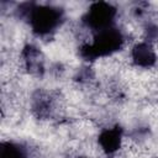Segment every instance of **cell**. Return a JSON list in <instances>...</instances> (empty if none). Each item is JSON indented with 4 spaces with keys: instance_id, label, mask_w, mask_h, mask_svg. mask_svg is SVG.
Here are the masks:
<instances>
[{
    "instance_id": "obj_2",
    "label": "cell",
    "mask_w": 158,
    "mask_h": 158,
    "mask_svg": "<svg viewBox=\"0 0 158 158\" xmlns=\"http://www.w3.org/2000/svg\"><path fill=\"white\" fill-rule=\"evenodd\" d=\"M1 158H25V156L17 147L7 144L6 147L2 146L1 148Z\"/></svg>"
},
{
    "instance_id": "obj_1",
    "label": "cell",
    "mask_w": 158,
    "mask_h": 158,
    "mask_svg": "<svg viewBox=\"0 0 158 158\" xmlns=\"http://www.w3.org/2000/svg\"><path fill=\"white\" fill-rule=\"evenodd\" d=\"M59 20V14L56 9L40 7L32 11L31 22L35 31L40 33H47L56 27Z\"/></svg>"
}]
</instances>
